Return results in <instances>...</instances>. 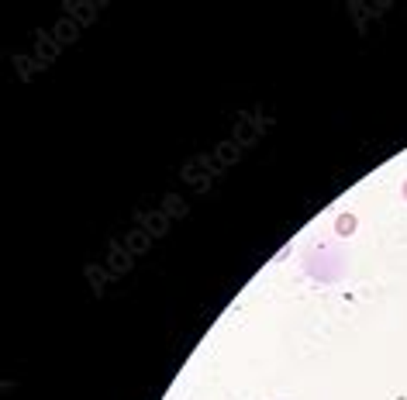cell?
<instances>
[{
  "label": "cell",
  "mask_w": 407,
  "mask_h": 400,
  "mask_svg": "<svg viewBox=\"0 0 407 400\" xmlns=\"http://www.w3.org/2000/svg\"><path fill=\"white\" fill-rule=\"evenodd\" d=\"M401 190H404V200H407V180H404V187H401Z\"/></svg>",
  "instance_id": "cell-2"
},
{
  "label": "cell",
  "mask_w": 407,
  "mask_h": 400,
  "mask_svg": "<svg viewBox=\"0 0 407 400\" xmlns=\"http://www.w3.org/2000/svg\"><path fill=\"white\" fill-rule=\"evenodd\" d=\"M355 214H338V221H335V228H338V235H352L355 232Z\"/></svg>",
  "instance_id": "cell-1"
}]
</instances>
